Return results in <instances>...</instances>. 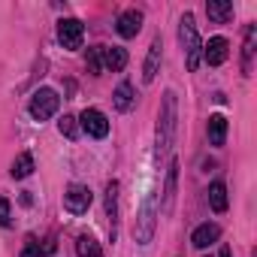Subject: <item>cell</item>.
I'll list each match as a JSON object with an SVG mask.
<instances>
[{
	"mask_svg": "<svg viewBox=\"0 0 257 257\" xmlns=\"http://www.w3.org/2000/svg\"><path fill=\"white\" fill-rule=\"evenodd\" d=\"M179 40H182V49H185V64L188 70L194 73L203 61V43H200V34H197V25H194V16L185 13L182 16V25H179Z\"/></svg>",
	"mask_w": 257,
	"mask_h": 257,
	"instance_id": "cell-1",
	"label": "cell"
},
{
	"mask_svg": "<svg viewBox=\"0 0 257 257\" xmlns=\"http://www.w3.org/2000/svg\"><path fill=\"white\" fill-rule=\"evenodd\" d=\"M173 134H176V94L167 91L164 94V112H161V127H158V152L164 155L173 143Z\"/></svg>",
	"mask_w": 257,
	"mask_h": 257,
	"instance_id": "cell-2",
	"label": "cell"
},
{
	"mask_svg": "<svg viewBox=\"0 0 257 257\" xmlns=\"http://www.w3.org/2000/svg\"><path fill=\"white\" fill-rule=\"evenodd\" d=\"M58 109H61V97H58V91H52V88H40V91L31 97V115H34L37 121H49Z\"/></svg>",
	"mask_w": 257,
	"mask_h": 257,
	"instance_id": "cell-3",
	"label": "cell"
},
{
	"mask_svg": "<svg viewBox=\"0 0 257 257\" xmlns=\"http://www.w3.org/2000/svg\"><path fill=\"white\" fill-rule=\"evenodd\" d=\"M79 127H82L88 137H94V140H103L109 134V121H106V115L100 109H85L79 115Z\"/></svg>",
	"mask_w": 257,
	"mask_h": 257,
	"instance_id": "cell-4",
	"label": "cell"
},
{
	"mask_svg": "<svg viewBox=\"0 0 257 257\" xmlns=\"http://www.w3.org/2000/svg\"><path fill=\"white\" fill-rule=\"evenodd\" d=\"M58 40L64 49H82V40H85V28L79 19H64L58 25Z\"/></svg>",
	"mask_w": 257,
	"mask_h": 257,
	"instance_id": "cell-5",
	"label": "cell"
},
{
	"mask_svg": "<svg viewBox=\"0 0 257 257\" xmlns=\"http://www.w3.org/2000/svg\"><path fill=\"white\" fill-rule=\"evenodd\" d=\"M91 200H94V197H91V188H85V185H70L67 194H64V206H67V212H73V215L88 212Z\"/></svg>",
	"mask_w": 257,
	"mask_h": 257,
	"instance_id": "cell-6",
	"label": "cell"
},
{
	"mask_svg": "<svg viewBox=\"0 0 257 257\" xmlns=\"http://www.w3.org/2000/svg\"><path fill=\"white\" fill-rule=\"evenodd\" d=\"M227 55H230V43H227L224 37H212V40L203 46V61H206L209 67L224 64V61H227Z\"/></svg>",
	"mask_w": 257,
	"mask_h": 257,
	"instance_id": "cell-7",
	"label": "cell"
},
{
	"mask_svg": "<svg viewBox=\"0 0 257 257\" xmlns=\"http://www.w3.org/2000/svg\"><path fill=\"white\" fill-rule=\"evenodd\" d=\"M140 28H143V13H140V10H124V13L118 16V34H121L124 40L137 37Z\"/></svg>",
	"mask_w": 257,
	"mask_h": 257,
	"instance_id": "cell-8",
	"label": "cell"
},
{
	"mask_svg": "<svg viewBox=\"0 0 257 257\" xmlns=\"http://www.w3.org/2000/svg\"><path fill=\"white\" fill-rule=\"evenodd\" d=\"M152 233H155V203H152V197H149V200H146V209H143V215H140L137 239H140L143 245H149V242H152Z\"/></svg>",
	"mask_w": 257,
	"mask_h": 257,
	"instance_id": "cell-9",
	"label": "cell"
},
{
	"mask_svg": "<svg viewBox=\"0 0 257 257\" xmlns=\"http://www.w3.org/2000/svg\"><path fill=\"white\" fill-rule=\"evenodd\" d=\"M218 236H221V227H218V224H200V227L194 230V236H191V245L203 251V248L215 245V242H218Z\"/></svg>",
	"mask_w": 257,
	"mask_h": 257,
	"instance_id": "cell-10",
	"label": "cell"
},
{
	"mask_svg": "<svg viewBox=\"0 0 257 257\" xmlns=\"http://www.w3.org/2000/svg\"><path fill=\"white\" fill-rule=\"evenodd\" d=\"M206 134H209V143L215 149H221L227 143V118L224 115H212L209 124H206Z\"/></svg>",
	"mask_w": 257,
	"mask_h": 257,
	"instance_id": "cell-11",
	"label": "cell"
},
{
	"mask_svg": "<svg viewBox=\"0 0 257 257\" xmlns=\"http://www.w3.org/2000/svg\"><path fill=\"white\" fill-rule=\"evenodd\" d=\"M206 16L215 25H224V22L233 19V4H230V0H209V4H206Z\"/></svg>",
	"mask_w": 257,
	"mask_h": 257,
	"instance_id": "cell-12",
	"label": "cell"
},
{
	"mask_svg": "<svg viewBox=\"0 0 257 257\" xmlns=\"http://www.w3.org/2000/svg\"><path fill=\"white\" fill-rule=\"evenodd\" d=\"M161 37L152 43V49H149V58H146V67H143V82H155V76H158V67H161Z\"/></svg>",
	"mask_w": 257,
	"mask_h": 257,
	"instance_id": "cell-13",
	"label": "cell"
},
{
	"mask_svg": "<svg viewBox=\"0 0 257 257\" xmlns=\"http://www.w3.org/2000/svg\"><path fill=\"white\" fill-rule=\"evenodd\" d=\"M106 215H109V227H112V239L118 233V182H109L106 185Z\"/></svg>",
	"mask_w": 257,
	"mask_h": 257,
	"instance_id": "cell-14",
	"label": "cell"
},
{
	"mask_svg": "<svg viewBox=\"0 0 257 257\" xmlns=\"http://www.w3.org/2000/svg\"><path fill=\"white\" fill-rule=\"evenodd\" d=\"M103 67L112 70V73H121L127 67V52L121 46H112V49H103Z\"/></svg>",
	"mask_w": 257,
	"mask_h": 257,
	"instance_id": "cell-15",
	"label": "cell"
},
{
	"mask_svg": "<svg viewBox=\"0 0 257 257\" xmlns=\"http://www.w3.org/2000/svg\"><path fill=\"white\" fill-rule=\"evenodd\" d=\"M209 203L215 212H227V185L224 182H212L209 185Z\"/></svg>",
	"mask_w": 257,
	"mask_h": 257,
	"instance_id": "cell-16",
	"label": "cell"
},
{
	"mask_svg": "<svg viewBox=\"0 0 257 257\" xmlns=\"http://www.w3.org/2000/svg\"><path fill=\"white\" fill-rule=\"evenodd\" d=\"M76 251H79V257H103L100 242H97L94 236H88V233H82V236L76 239Z\"/></svg>",
	"mask_w": 257,
	"mask_h": 257,
	"instance_id": "cell-17",
	"label": "cell"
},
{
	"mask_svg": "<svg viewBox=\"0 0 257 257\" xmlns=\"http://www.w3.org/2000/svg\"><path fill=\"white\" fill-rule=\"evenodd\" d=\"M115 109H121V112H127L134 106V85H127V82H121L118 88H115Z\"/></svg>",
	"mask_w": 257,
	"mask_h": 257,
	"instance_id": "cell-18",
	"label": "cell"
},
{
	"mask_svg": "<svg viewBox=\"0 0 257 257\" xmlns=\"http://www.w3.org/2000/svg\"><path fill=\"white\" fill-rule=\"evenodd\" d=\"M52 251H55V242H52V239H46V245H40L34 236H28V245H25L22 257H46V254H52Z\"/></svg>",
	"mask_w": 257,
	"mask_h": 257,
	"instance_id": "cell-19",
	"label": "cell"
},
{
	"mask_svg": "<svg viewBox=\"0 0 257 257\" xmlns=\"http://www.w3.org/2000/svg\"><path fill=\"white\" fill-rule=\"evenodd\" d=\"M10 173H13V179H28V176L34 173V158H31L28 152H25V155H19Z\"/></svg>",
	"mask_w": 257,
	"mask_h": 257,
	"instance_id": "cell-20",
	"label": "cell"
},
{
	"mask_svg": "<svg viewBox=\"0 0 257 257\" xmlns=\"http://www.w3.org/2000/svg\"><path fill=\"white\" fill-rule=\"evenodd\" d=\"M254 37H257V28H254V25H248V28H245V49H242V55H245V61H242V70H245V73L251 70V55H254Z\"/></svg>",
	"mask_w": 257,
	"mask_h": 257,
	"instance_id": "cell-21",
	"label": "cell"
},
{
	"mask_svg": "<svg viewBox=\"0 0 257 257\" xmlns=\"http://www.w3.org/2000/svg\"><path fill=\"white\" fill-rule=\"evenodd\" d=\"M176 170H179V167L173 164V167H170V176H167V188H164V209H167V212H170V206H173V194H176V176H179Z\"/></svg>",
	"mask_w": 257,
	"mask_h": 257,
	"instance_id": "cell-22",
	"label": "cell"
},
{
	"mask_svg": "<svg viewBox=\"0 0 257 257\" xmlns=\"http://www.w3.org/2000/svg\"><path fill=\"white\" fill-rule=\"evenodd\" d=\"M58 127H61V134H64L67 140H76V137H79V118H73V115H64Z\"/></svg>",
	"mask_w": 257,
	"mask_h": 257,
	"instance_id": "cell-23",
	"label": "cell"
},
{
	"mask_svg": "<svg viewBox=\"0 0 257 257\" xmlns=\"http://www.w3.org/2000/svg\"><path fill=\"white\" fill-rule=\"evenodd\" d=\"M88 70L94 76L103 73V49H88Z\"/></svg>",
	"mask_w": 257,
	"mask_h": 257,
	"instance_id": "cell-24",
	"label": "cell"
},
{
	"mask_svg": "<svg viewBox=\"0 0 257 257\" xmlns=\"http://www.w3.org/2000/svg\"><path fill=\"white\" fill-rule=\"evenodd\" d=\"M13 224V209H10V200H0V227H10Z\"/></svg>",
	"mask_w": 257,
	"mask_h": 257,
	"instance_id": "cell-25",
	"label": "cell"
},
{
	"mask_svg": "<svg viewBox=\"0 0 257 257\" xmlns=\"http://www.w3.org/2000/svg\"><path fill=\"white\" fill-rule=\"evenodd\" d=\"M221 257H230V254H227V251H221Z\"/></svg>",
	"mask_w": 257,
	"mask_h": 257,
	"instance_id": "cell-26",
	"label": "cell"
}]
</instances>
